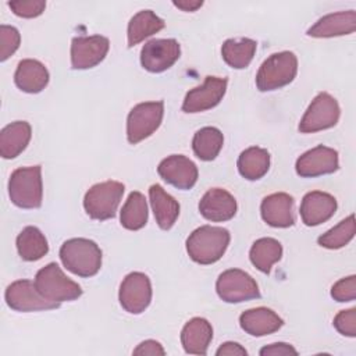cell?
<instances>
[{"label":"cell","mask_w":356,"mask_h":356,"mask_svg":"<svg viewBox=\"0 0 356 356\" xmlns=\"http://www.w3.org/2000/svg\"><path fill=\"white\" fill-rule=\"evenodd\" d=\"M14 82L22 92L39 93L49 83V71L40 61L25 58L18 63Z\"/></svg>","instance_id":"603a6c76"},{"label":"cell","mask_w":356,"mask_h":356,"mask_svg":"<svg viewBox=\"0 0 356 356\" xmlns=\"http://www.w3.org/2000/svg\"><path fill=\"white\" fill-rule=\"evenodd\" d=\"M8 196L17 207H40L43 197L42 167L31 165L14 170L8 179Z\"/></svg>","instance_id":"3957f363"},{"label":"cell","mask_w":356,"mask_h":356,"mask_svg":"<svg viewBox=\"0 0 356 356\" xmlns=\"http://www.w3.org/2000/svg\"><path fill=\"white\" fill-rule=\"evenodd\" d=\"M224 145V136L216 127L200 128L192 140V149L197 159L203 161L214 160Z\"/></svg>","instance_id":"4dcf8cb0"},{"label":"cell","mask_w":356,"mask_h":356,"mask_svg":"<svg viewBox=\"0 0 356 356\" xmlns=\"http://www.w3.org/2000/svg\"><path fill=\"white\" fill-rule=\"evenodd\" d=\"M164 21L152 10H142L136 13L128 22V47H132L153 33H157L164 28Z\"/></svg>","instance_id":"4316f807"},{"label":"cell","mask_w":356,"mask_h":356,"mask_svg":"<svg viewBox=\"0 0 356 356\" xmlns=\"http://www.w3.org/2000/svg\"><path fill=\"white\" fill-rule=\"evenodd\" d=\"M337 211V200L332 195L313 191L303 196L300 203V217L305 225L316 227L330 220Z\"/></svg>","instance_id":"ac0fdd59"},{"label":"cell","mask_w":356,"mask_h":356,"mask_svg":"<svg viewBox=\"0 0 356 356\" xmlns=\"http://www.w3.org/2000/svg\"><path fill=\"white\" fill-rule=\"evenodd\" d=\"M257 43L249 38L228 39L221 47L222 60L235 70L246 68L256 53Z\"/></svg>","instance_id":"f1b7e54d"},{"label":"cell","mask_w":356,"mask_h":356,"mask_svg":"<svg viewBox=\"0 0 356 356\" xmlns=\"http://www.w3.org/2000/svg\"><path fill=\"white\" fill-rule=\"evenodd\" d=\"M235 197L222 188L209 189L199 202L200 214L213 222L231 220L236 214Z\"/></svg>","instance_id":"e0dca14e"},{"label":"cell","mask_w":356,"mask_h":356,"mask_svg":"<svg viewBox=\"0 0 356 356\" xmlns=\"http://www.w3.org/2000/svg\"><path fill=\"white\" fill-rule=\"evenodd\" d=\"M110 42L100 35L76 36L71 42V65L74 70H88L100 64L107 56Z\"/></svg>","instance_id":"4fadbf2b"},{"label":"cell","mask_w":356,"mask_h":356,"mask_svg":"<svg viewBox=\"0 0 356 356\" xmlns=\"http://www.w3.org/2000/svg\"><path fill=\"white\" fill-rule=\"evenodd\" d=\"M241 328L252 337H264L278 331L284 325V320L271 309L254 307L239 316Z\"/></svg>","instance_id":"44dd1931"},{"label":"cell","mask_w":356,"mask_h":356,"mask_svg":"<svg viewBox=\"0 0 356 356\" xmlns=\"http://www.w3.org/2000/svg\"><path fill=\"white\" fill-rule=\"evenodd\" d=\"M157 172L167 184L184 191L193 188L199 175L196 164L182 154H172L161 160Z\"/></svg>","instance_id":"2e32d148"},{"label":"cell","mask_w":356,"mask_h":356,"mask_svg":"<svg viewBox=\"0 0 356 356\" xmlns=\"http://www.w3.org/2000/svg\"><path fill=\"white\" fill-rule=\"evenodd\" d=\"M175 7L181 8L182 11H196L203 6V1H191V0H182V1H174Z\"/></svg>","instance_id":"60d3db41"},{"label":"cell","mask_w":356,"mask_h":356,"mask_svg":"<svg viewBox=\"0 0 356 356\" xmlns=\"http://www.w3.org/2000/svg\"><path fill=\"white\" fill-rule=\"evenodd\" d=\"M338 152L323 145L305 152L295 164L296 174L303 178H314L332 174L338 170Z\"/></svg>","instance_id":"9a60e30c"},{"label":"cell","mask_w":356,"mask_h":356,"mask_svg":"<svg viewBox=\"0 0 356 356\" xmlns=\"http://www.w3.org/2000/svg\"><path fill=\"white\" fill-rule=\"evenodd\" d=\"M261 356H288V355H298V350L285 342H275V343H270L264 348L260 349L259 352Z\"/></svg>","instance_id":"74e56055"},{"label":"cell","mask_w":356,"mask_h":356,"mask_svg":"<svg viewBox=\"0 0 356 356\" xmlns=\"http://www.w3.org/2000/svg\"><path fill=\"white\" fill-rule=\"evenodd\" d=\"M298 72V58L292 51H280L267 57L256 75L260 92H270L291 83Z\"/></svg>","instance_id":"277c9868"},{"label":"cell","mask_w":356,"mask_h":356,"mask_svg":"<svg viewBox=\"0 0 356 356\" xmlns=\"http://www.w3.org/2000/svg\"><path fill=\"white\" fill-rule=\"evenodd\" d=\"M341 108L338 102L327 92H320L305 111L298 129L302 134H313L337 125Z\"/></svg>","instance_id":"9c48e42d"},{"label":"cell","mask_w":356,"mask_h":356,"mask_svg":"<svg viewBox=\"0 0 356 356\" xmlns=\"http://www.w3.org/2000/svg\"><path fill=\"white\" fill-rule=\"evenodd\" d=\"M216 291L220 299L227 303H241L260 298L257 282L252 275L239 268L222 271L217 278Z\"/></svg>","instance_id":"ba28073f"},{"label":"cell","mask_w":356,"mask_h":356,"mask_svg":"<svg viewBox=\"0 0 356 356\" xmlns=\"http://www.w3.org/2000/svg\"><path fill=\"white\" fill-rule=\"evenodd\" d=\"M11 11L22 18H35L39 17L44 8L46 1L42 0H28V1H8L7 3Z\"/></svg>","instance_id":"e575fe53"},{"label":"cell","mask_w":356,"mask_h":356,"mask_svg":"<svg viewBox=\"0 0 356 356\" xmlns=\"http://www.w3.org/2000/svg\"><path fill=\"white\" fill-rule=\"evenodd\" d=\"M355 236V216L350 214L348 218L342 220L334 228L328 229L325 234L318 236L317 242L320 246L327 249H339L346 246Z\"/></svg>","instance_id":"d6a6232c"},{"label":"cell","mask_w":356,"mask_h":356,"mask_svg":"<svg viewBox=\"0 0 356 356\" xmlns=\"http://www.w3.org/2000/svg\"><path fill=\"white\" fill-rule=\"evenodd\" d=\"M121 225L129 231H138L143 228L147 222V204L143 193L134 191L129 193L125 200L121 214H120Z\"/></svg>","instance_id":"1f68e13d"},{"label":"cell","mask_w":356,"mask_h":356,"mask_svg":"<svg viewBox=\"0 0 356 356\" xmlns=\"http://www.w3.org/2000/svg\"><path fill=\"white\" fill-rule=\"evenodd\" d=\"M134 355H150V356H154V355H165V350L163 349L161 343L154 341V339H146L143 342H140L132 352Z\"/></svg>","instance_id":"f35d334b"},{"label":"cell","mask_w":356,"mask_h":356,"mask_svg":"<svg viewBox=\"0 0 356 356\" xmlns=\"http://www.w3.org/2000/svg\"><path fill=\"white\" fill-rule=\"evenodd\" d=\"M211 339L213 327L202 317L191 318L181 331V343L184 350L191 355H206Z\"/></svg>","instance_id":"7402d4cb"},{"label":"cell","mask_w":356,"mask_h":356,"mask_svg":"<svg viewBox=\"0 0 356 356\" xmlns=\"http://www.w3.org/2000/svg\"><path fill=\"white\" fill-rule=\"evenodd\" d=\"M229 232L222 227L202 225L186 239L189 257L199 264H213L218 261L229 245Z\"/></svg>","instance_id":"6da1fadb"},{"label":"cell","mask_w":356,"mask_h":356,"mask_svg":"<svg viewBox=\"0 0 356 356\" xmlns=\"http://www.w3.org/2000/svg\"><path fill=\"white\" fill-rule=\"evenodd\" d=\"M227 78L206 76L203 85L191 89L182 103V111L200 113L216 107L227 90Z\"/></svg>","instance_id":"5bb4252c"},{"label":"cell","mask_w":356,"mask_h":356,"mask_svg":"<svg viewBox=\"0 0 356 356\" xmlns=\"http://www.w3.org/2000/svg\"><path fill=\"white\" fill-rule=\"evenodd\" d=\"M120 305L131 314H139L147 309L152 300V284L145 273H129L120 285Z\"/></svg>","instance_id":"8fae6325"},{"label":"cell","mask_w":356,"mask_h":356,"mask_svg":"<svg viewBox=\"0 0 356 356\" xmlns=\"http://www.w3.org/2000/svg\"><path fill=\"white\" fill-rule=\"evenodd\" d=\"M6 303L15 312H39L57 309L60 303L51 302L40 295L35 282L29 280H18L10 284L4 293Z\"/></svg>","instance_id":"30bf717a"},{"label":"cell","mask_w":356,"mask_h":356,"mask_svg":"<svg viewBox=\"0 0 356 356\" xmlns=\"http://www.w3.org/2000/svg\"><path fill=\"white\" fill-rule=\"evenodd\" d=\"M331 296L337 302H350L356 298V277L349 275L337 281L331 288Z\"/></svg>","instance_id":"d590c367"},{"label":"cell","mask_w":356,"mask_h":356,"mask_svg":"<svg viewBox=\"0 0 356 356\" xmlns=\"http://www.w3.org/2000/svg\"><path fill=\"white\" fill-rule=\"evenodd\" d=\"M282 256V245L274 238H260L257 239L249 252V259L252 264L261 273L270 274L271 267Z\"/></svg>","instance_id":"f546056e"},{"label":"cell","mask_w":356,"mask_h":356,"mask_svg":"<svg viewBox=\"0 0 356 356\" xmlns=\"http://www.w3.org/2000/svg\"><path fill=\"white\" fill-rule=\"evenodd\" d=\"M32 129L26 121H15L6 125L0 132V154L3 159H15L31 140Z\"/></svg>","instance_id":"d4e9b609"},{"label":"cell","mask_w":356,"mask_h":356,"mask_svg":"<svg viewBox=\"0 0 356 356\" xmlns=\"http://www.w3.org/2000/svg\"><path fill=\"white\" fill-rule=\"evenodd\" d=\"M149 197L156 222L161 229L168 231L179 216V203L159 184L149 188Z\"/></svg>","instance_id":"cb8c5ba5"},{"label":"cell","mask_w":356,"mask_h":356,"mask_svg":"<svg viewBox=\"0 0 356 356\" xmlns=\"http://www.w3.org/2000/svg\"><path fill=\"white\" fill-rule=\"evenodd\" d=\"M164 115V103L145 102L139 103L128 114L127 118V139L131 145L149 138L161 124Z\"/></svg>","instance_id":"52a82bcc"},{"label":"cell","mask_w":356,"mask_h":356,"mask_svg":"<svg viewBox=\"0 0 356 356\" xmlns=\"http://www.w3.org/2000/svg\"><path fill=\"white\" fill-rule=\"evenodd\" d=\"M60 259L68 271L83 278L96 275L102 267L100 248L86 238L65 241L60 248Z\"/></svg>","instance_id":"7a4b0ae2"},{"label":"cell","mask_w":356,"mask_h":356,"mask_svg":"<svg viewBox=\"0 0 356 356\" xmlns=\"http://www.w3.org/2000/svg\"><path fill=\"white\" fill-rule=\"evenodd\" d=\"M17 250L22 260L36 261L49 252L47 239L36 227H25L17 236Z\"/></svg>","instance_id":"83f0119b"},{"label":"cell","mask_w":356,"mask_h":356,"mask_svg":"<svg viewBox=\"0 0 356 356\" xmlns=\"http://www.w3.org/2000/svg\"><path fill=\"white\" fill-rule=\"evenodd\" d=\"M356 29V11H339L321 17L313 26L307 29L312 38H334L350 35Z\"/></svg>","instance_id":"ffe728a7"},{"label":"cell","mask_w":356,"mask_h":356,"mask_svg":"<svg viewBox=\"0 0 356 356\" xmlns=\"http://www.w3.org/2000/svg\"><path fill=\"white\" fill-rule=\"evenodd\" d=\"M217 356H246L248 350L238 342H224L216 352Z\"/></svg>","instance_id":"ab89813d"},{"label":"cell","mask_w":356,"mask_h":356,"mask_svg":"<svg viewBox=\"0 0 356 356\" xmlns=\"http://www.w3.org/2000/svg\"><path fill=\"white\" fill-rule=\"evenodd\" d=\"M21 35L17 28L10 25L0 26V61H6L19 47Z\"/></svg>","instance_id":"836d02e7"},{"label":"cell","mask_w":356,"mask_h":356,"mask_svg":"<svg viewBox=\"0 0 356 356\" xmlns=\"http://www.w3.org/2000/svg\"><path fill=\"white\" fill-rule=\"evenodd\" d=\"M334 327L337 331L345 337H356V309L341 310L334 317Z\"/></svg>","instance_id":"8d00e7d4"},{"label":"cell","mask_w":356,"mask_h":356,"mask_svg":"<svg viewBox=\"0 0 356 356\" xmlns=\"http://www.w3.org/2000/svg\"><path fill=\"white\" fill-rule=\"evenodd\" d=\"M33 282L42 296L56 303L75 300L82 295L81 286L70 280L56 263H49L40 268Z\"/></svg>","instance_id":"8992f818"},{"label":"cell","mask_w":356,"mask_h":356,"mask_svg":"<svg viewBox=\"0 0 356 356\" xmlns=\"http://www.w3.org/2000/svg\"><path fill=\"white\" fill-rule=\"evenodd\" d=\"M260 213L264 222L275 228H288L295 222L293 197L285 192H277L266 196L260 204Z\"/></svg>","instance_id":"d6986e66"},{"label":"cell","mask_w":356,"mask_h":356,"mask_svg":"<svg viewBox=\"0 0 356 356\" xmlns=\"http://www.w3.org/2000/svg\"><path fill=\"white\" fill-rule=\"evenodd\" d=\"M181 56L179 43L175 39H152L140 50V64L149 72H163L174 65Z\"/></svg>","instance_id":"7c38bea8"},{"label":"cell","mask_w":356,"mask_h":356,"mask_svg":"<svg viewBox=\"0 0 356 356\" xmlns=\"http://www.w3.org/2000/svg\"><path fill=\"white\" fill-rule=\"evenodd\" d=\"M238 171L248 181L263 178L270 168V153L259 146L245 149L238 157Z\"/></svg>","instance_id":"484cf974"},{"label":"cell","mask_w":356,"mask_h":356,"mask_svg":"<svg viewBox=\"0 0 356 356\" xmlns=\"http://www.w3.org/2000/svg\"><path fill=\"white\" fill-rule=\"evenodd\" d=\"M124 184L118 181H104L89 188L83 197V209L86 214L99 221L113 218L117 213L124 195Z\"/></svg>","instance_id":"5b68a950"}]
</instances>
